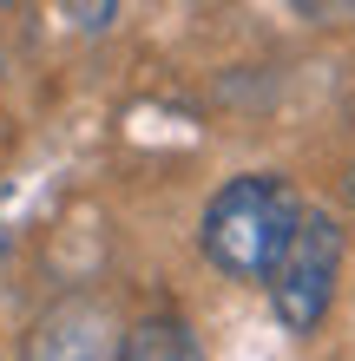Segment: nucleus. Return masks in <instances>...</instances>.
Here are the masks:
<instances>
[{"instance_id":"1","label":"nucleus","mask_w":355,"mask_h":361,"mask_svg":"<svg viewBox=\"0 0 355 361\" xmlns=\"http://www.w3.org/2000/svg\"><path fill=\"white\" fill-rule=\"evenodd\" d=\"M303 217V197L289 190L283 178L270 171H243L204 204V224H198V250L211 257L231 283H263L277 269L289 230Z\"/></svg>"},{"instance_id":"2","label":"nucleus","mask_w":355,"mask_h":361,"mask_svg":"<svg viewBox=\"0 0 355 361\" xmlns=\"http://www.w3.org/2000/svg\"><path fill=\"white\" fill-rule=\"evenodd\" d=\"M336 276H342V224H336V210H309L303 204V217H296V230H289L277 269L263 276L270 302H277V315H283V329H296V335L316 329L329 315Z\"/></svg>"},{"instance_id":"3","label":"nucleus","mask_w":355,"mask_h":361,"mask_svg":"<svg viewBox=\"0 0 355 361\" xmlns=\"http://www.w3.org/2000/svg\"><path fill=\"white\" fill-rule=\"evenodd\" d=\"M106 322L92 302H66L33 329V361H106Z\"/></svg>"},{"instance_id":"4","label":"nucleus","mask_w":355,"mask_h":361,"mask_svg":"<svg viewBox=\"0 0 355 361\" xmlns=\"http://www.w3.org/2000/svg\"><path fill=\"white\" fill-rule=\"evenodd\" d=\"M119 361H204V348H198V335L184 329V322L152 315V322H138L119 342Z\"/></svg>"},{"instance_id":"5","label":"nucleus","mask_w":355,"mask_h":361,"mask_svg":"<svg viewBox=\"0 0 355 361\" xmlns=\"http://www.w3.org/2000/svg\"><path fill=\"white\" fill-rule=\"evenodd\" d=\"M66 7H73V20H79V27H106L119 0H66Z\"/></svg>"},{"instance_id":"6","label":"nucleus","mask_w":355,"mask_h":361,"mask_svg":"<svg viewBox=\"0 0 355 361\" xmlns=\"http://www.w3.org/2000/svg\"><path fill=\"white\" fill-rule=\"evenodd\" d=\"M0 7H13V0H0Z\"/></svg>"}]
</instances>
